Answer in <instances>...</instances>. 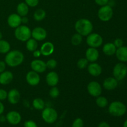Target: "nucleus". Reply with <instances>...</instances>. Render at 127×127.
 I'll return each mask as SVG.
<instances>
[{"label": "nucleus", "instance_id": "obj_11", "mask_svg": "<svg viewBox=\"0 0 127 127\" xmlns=\"http://www.w3.org/2000/svg\"><path fill=\"white\" fill-rule=\"evenodd\" d=\"M47 33L44 28L41 27H37L33 29L31 32V37L37 41H42L46 38Z\"/></svg>", "mask_w": 127, "mask_h": 127}, {"label": "nucleus", "instance_id": "obj_17", "mask_svg": "<svg viewBox=\"0 0 127 127\" xmlns=\"http://www.w3.org/2000/svg\"><path fill=\"white\" fill-rule=\"evenodd\" d=\"M88 73L93 76H99L100 75L102 72V68L101 66L98 63L93 62V63H90L88 66Z\"/></svg>", "mask_w": 127, "mask_h": 127}, {"label": "nucleus", "instance_id": "obj_39", "mask_svg": "<svg viewBox=\"0 0 127 127\" xmlns=\"http://www.w3.org/2000/svg\"><path fill=\"white\" fill-rule=\"evenodd\" d=\"M94 1H95V2L97 4L100 6L108 4L109 2V0H94Z\"/></svg>", "mask_w": 127, "mask_h": 127}, {"label": "nucleus", "instance_id": "obj_26", "mask_svg": "<svg viewBox=\"0 0 127 127\" xmlns=\"http://www.w3.org/2000/svg\"><path fill=\"white\" fill-rule=\"evenodd\" d=\"M10 49H11V45L7 41L2 39L0 40V53L6 54L9 52Z\"/></svg>", "mask_w": 127, "mask_h": 127}, {"label": "nucleus", "instance_id": "obj_33", "mask_svg": "<svg viewBox=\"0 0 127 127\" xmlns=\"http://www.w3.org/2000/svg\"><path fill=\"white\" fill-rule=\"evenodd\" d=\"M57 62L55 59H50L49 60L47 61L46 63V65H47V68H49L50 69H55L57 66Z\"/></svg>", "mask_w": 127, "mask_h": 127}, {"label": "nucleus", "instance_id": "obj_18", "mask_svg": "<svg viewBox=\"0 0 127 127\" xmlns=\"http://www.w3.org/2000/svg\"><path fill=\"white\" fill-rule=\"evenodd\" d=\"M55 50L54 45L50 42H46L43 43L41 47L40 51L41 54L43 56H50L53 53Z\"/></svg>", "mask_w": 127, "mask_h": 127}, {"label": "nucleus", "instance_id": "obj_16", "mask_svg": "<svg viewBox=\"0 0 127 127\" xmlns=\"http://www.w3.org/2000/svg\"><path fill=\"white\" fill-rule=\"evenodd\" d=\"M21 98V94L19 91L16 89H12L7 93V99L9 102L11 104H17Z\"/></svg>", "mask_w": 127, "mask_h": 127}, {"label": "nucleus", "instance_id": "obj_1", "mask_svg": "<svg viewBox=\"0 0 127 127\" xmlns=\"http://www.w3.org/2000/svg\"><path fill=\"white\" fill-rule=\"evenodd\" d=\"M24 60V55L19 50L9 51L6 53L4 62L10 67H16L21 64Z\"/></svg>", "mask_w": 127, "mask_h": 127}, {"label": "nucleus", "instance_id": "obj_21", "mask_svg": "<svg viewBox=\"0 0 127 127\" xmlns=\"http://www.w3.org/2000/svg\"><path fill=\"white\" fill-rule=\"evenodd\" d=\"M14 76L11 71H4L0 73V84L2 85H7L11 83L13 80Z\"/></svg>", "mask_w": 127, "mask_h": 127}, {"label": "nucleus", "instance_id": "obj_28", "mask_svg": "<svg viewBox=\"0 0 127 127\" xmlns=\"http://www.w3.org/2000/svg\"><path fill=\"white\" fill-rule=\"evenodd\" d=\"M46 12L42 9H38L33 14V18L37 21H42L45 18Z\"/></svg>", "mask_w": 127, "mask_h": 127}, {"label": "nucleus", "instance_id": "obj_31", "mask_svg": "<svg viewBox=\"0 0 127 127\" xmlns=\"http://www.w3.org/2000/svg\"><path fill=\"white\" fill-rule=\"evenodd\" d=\"M88 63H89V62H88V60L86 58H81L77 62V66L78 67V68L81 69H84V68L88 67Z\"/></svg>", "mask_w": 127, "mask_h": 127}, {"label": "nucleus", "instance_id": "obj_44", "mask_svg": "<svg viewBox=\"0 0 127 127\" xmlns=\"http://www.w3.org/2000/svg\"><path fill=\"white\" fill-rule=\"evenodd\" d=\"M6 121V116L3 115L2 114L0 115V122L4 123Z\"/></svg>", "mask_w": 127, "mask_h": 127}, {"label": "nucleus", "instance_id": "obj_22", "mask_svg": "<svg viewBox=\"0 0 127 127\" xmlns=\"http://www.w3.org/2000/svg\"><path fill=\"white\" fill-rule=\"evenodd\" d=\"M115 55L117 59L122 63L127 62V46H122L117 48Z\"/></svg>", "mask_w": 127, "mask_h": 127}, {"label": "nucleus", "instance_id": "obj_14", "mask_svg": "<svg viewBox=\"0 0 127 127\" xmlns=\"http://www.w3.org/2000/svg\"><path fill=\"white\" fill-rule=\"evenodd\" d=\"M31 67L32 69L37 73H42L47 69L46 63L40 60H34L31 63Z\"/></svg>", "mask_w": 127, "mask_h": 127}, {"label": "nucleus", "instance_id": "obj_24", "mask_svg": "<svg viewBox=\"0 0 127 127\" xmlns=\"http://www.w3.org/2000/svg\"><path fill=\"white\" fill-rule=\"evenodd\" d=\"M16 11H17V14H18L21 17H23L28 14L29 9L28 5L26 2H22L17 4Z\"/></svg>", "mask_w": 127, "mask_h": 127}, {"label": "nucleus", "instance_id": "obj_34", "mask_svg": "<svg viewBox=\"0 0 127 127\" xmlns=\"http://www.w3.org/2000/svg\"><path fill=\"white\" fill-rule=\"evenodd\" d=\"M84 127V122L81 118H76L73 121L71 127Z\"/></svg>", "mask_w": 127, "mask_h": 127}, {"label": "nucleus", "instance_id": "obj_43", "mask_svg": "<svg viewBox=\"0 0 127 127\" xmlns=\"http://www.w3.org/2000/svg\"><path fill=\"white\" fill-rule=\"evenodd\" d=\"M4 111V105L0 101V115L3 114Z\"/></svg>", "mask_w": 127, "mask_h": 127}, {"label": "nucleus", "instance_id": "obj_46", "mask_svg": "<svg viewBox=\"0 0 127 127\" xmlns=\"http://www.w3.org/2000/svg\"><path fill=\"white\" fill-rule=\"evenodd\" d=\"M124 127H127V120H125V122H124Z\"/></svg>", "mask_w": 127, "mask_h": 127}, {"label": "nucleus", "instance_id": "obj_29", "mask_svg": "<svg viewBox=\"0 0 127 127\" xmlns=\"http://www.w3.org/2000/svg\"><path fill=\"white\" fill-rule=\"evenodd\" d=\"M96 105L100 108H105L108 105V100L104 96H98L95 100Z\"/></svg>", "mask_w": 127, "mask_h": 127}, {"label": "nucleus", "instance_id": "obj_35", "mask_svg": "<svg viewBox=\"0 0 127 127\" xmlns=\"http://www.w3.org/2000/svg\"><path fill=\"white\" fill-rule=\"evenodd\" d=\"M25 2L28 5L29 7H35L38 4L39 0H25Z\"/></svg>", "mask_w": 127, "mask_h": 127}, {"label": "nucleus", "instance_id": "obj_2", "mask_svg": "<svg viewBox=\"0 0 127 127\" xmlns=\"http://www.w3.org/2000/svg\"><path fill=\"white\" fill-rule=\"evenodd\" d=\"M74 28L77 33L82 36H88L93 32V25L88 19H80L76 22Z\"/></svg>", "mask_w": 127, "mask_h": 127}, {"label": "nucleus", "instance_id": "obj_5", "mask_svg": "<svg viewBox=\"0 0 127 127\" xmlns=\"http://www.w3.org/2000/svg\"><path fill=\"white\" fill-rule=\"evenodd\" d=\"M42 118L46 123L53 124L58 119V113L55 109L51 107H46L42 110Z\"/></svg>", "mask_w": 127, "mask_h": 127}, {"label": "nucleus", "instance_id": "obj_23", "mask_svg": "<svg viewBox=\"0 0 127 127\" xmlns=\"http://www.w3.org/2000/svg\"><path fill=\"white\" fill-rule=\"evenodd\" d=\"M116 50V47L114 45V43H111V42L105 43L102 48V51L107 56H112L115 55Z\"/></svg>", "mask_w": 127, "mask_h": 127}, {"label": "nucleus", "instance_id": "obj_25", "mask_svg": "<svg viewBox=\"0 0 127 127\" xmlns=\"http://www.w3.org/2000/svg\"><path fill=\"white\" fill-rule=\"evenodd\" d=\"M38 48V42L34 38H29L26 42V48L29 52L36 50Z\"/></svg>", "mask_w": 127, "mask_h": 127}, {"label": "nucleus", "instance_id": "obj_10", "mask_svg": "<svg viewBox=\"0 0 127 127\" xmlns=\"http://www.w3.org/2000/svg\"><path fill=\"white\" fill-rule=\"evenodd\" d=\"M6 121L12 125H18L22 120L21 115L18 112L12 110L6 114Z\"/></svg>", "mask_w": 127, "mask_h": 127}, {"label": "nucleus", "instance_id": "obj_36", "mask_svg": "<svg viewBox=\"0 0 127 127\" xmlns=\"http://www.w3.org/2000/svg\"><path fill=\"white\" fill-rule=\"evenodd\" d=\"M7 92L3 89H0V101L7 99Z\"/></svg>", "mask_w": 127, "mask_h": 127}, {"label": "nucleus", "instance_id": "obj_37", "mask_svg": "<svg viewBox=\"0 0 127 127\" xmlns=\"http://www.w3.org/2000/svg\"><path fill=\"white\" fill-rule=\"evenodd\" d=\"M24 127H38V126L34 121L29 120L25 122Z\"/></svg>", "mask_w": 127, "mask_h": 127}, {"label": "nucleus", "instance_id": "obj_20", "mask_svg": "<svg viewBox=\"0 0 127 127\" xmlns=\"http://www.w3.org/2000/svg\"><path fill=\"white\" fill-rule=\"evenodd\" d=\"M118 86V81L113 77L106 78L103 83V87L104 89L108 91L114 90Z\"/></svg>", "mask_w": 127, "mask_h": 127}, {"label": "nucleus", "instance_id": "obj_12", "mask_svg": "<svg viewBox=\"0 0 127 127\" xmlns=\"http://www.w3.org/2000/svg\"><path fill=\"white\" fill-rule=\"evenodd\" d=\"M26 78L27 83L32 86L38 85L40 81V77L38 73L33 70L29 71L27 73Z\"/></svg>", "mask_w": 127, "mask_h": 127}, {"label": "nucleus", "instance_id": "obj_7", "mask_svg": "<svg viewBox=\"0 0 127 127\" xmlns=\"http://www.w3.org/2000/svg\"><path fill=\"white\" fill-rule=\"evenodd\" d=\"M127 75V66L122 62L117 63L113 69V76L117 81H122Z\"/></svg>", "mask_w": 127, "mask_h": 127}, {"label": "nucleus", "instance_id": "obj_13", "mask_svg": "<svg viewBox=\"0 0 127 127\" xmlns=\"http://www.w3.org/2000/svg\"><path fill=\"white\" fill-rule=\"evenodd\" d=\"M7 22L9 27L16 29L22 24V17L18 14H11L7 17Z\"/></svg>", "mask_w": 127, "mask_h": 127}, {"label": "nucleus", "instance_id": "obj_3", "mask_svg": "<svg viewBox=\"0 0 127 127\" xmlns=\"http://www.w3.org/2000/svg\"><path fill=\"white\" fill-rule=\"evenodd\" d=\"M109 114L114 117H122L126 113L127 107L120 101H114L109 105Z\"/></svg>", "mask_w": 127, "mask_h": 127}, {"label": "nucleus", "instance_id": "obj_41", "mask_svg": "<svg viewBox=\"0 0 127 127\" xmlns=\"http://www.w3.org/2000/svg\"><path fill=\"white\" fill-rule=\"evenodd\" d=\"M41 55L42 54H41L40 51L38 50L37 49L33 52V56L35 57V58H38V57H40Z\"/></svg>", "mask_w": 127, "mask_h": 127}, {"label": "nucleus", "instance_id": "obj_4", "mask_svg": "<svg viewBox=\"0 0 127 127\" xmlns=\"http://www.w3.org/2000/svg\"><path fill=\"white\" fill-rule=\"evenodd\" d=\"M31 32L30 28L25 25H21L14 31L15 37L21 42H27L31 37Z\"/></svg>", "mask_w": 127, "mask_h": 127}, {"label": "nucleus", "instance_id": "obj_8", "mask_svg": "<svg viewBox=\"0 0 127 127\" xmlns=\"http://www.w3.org/2000/svg\"><path fill=\"white\" fill-rule=\"evenodd\" d=\"M86 43L90 47L98 48L103 43V38L97 33H91L87 36Z\"/></svg>", "mask_w": 127, "mask_h": 127}, {"label": "nucleus", "instance_id": "obj_27", "mask_svg": "<svg viewBox=\"0 0 127 127\" xmlns=\"http://www.w3.org/2000/svg\"><path fill=\"white\" fill-rule=\"evenodd\" d=\"M32 105L36 110H43L45 108V102L41 98H35L32 102Z\"/></svg>", "mask_w": 127, "mask_h": 127}, {"label": "nucleus", "instance_id": "obj_30", "mask_svg": "<svg viewBox=\"0 0 127 127\" xmlns=\"http://www.w3.org/2000/svg\"><path fill=\"white\" fill-rule=\"evenodd\" d=\"M83 41V36L77 33L73 35L71 37V43L73 45H79Z\"/></svg>", "mask_w": 127, "mask_h": 127}, {"label": "nucleus", "instance_id": "obj_45", "mask_svg": "<svg viewBox=\"0 0 127 127\" xmlns=\"http://www.w3.org/2000/svg\"><path fill=\"white\" fill-rule=\"evenodd\" d=\"M29 22V19L26 16H23L22 17V23L27 24Z\"/></svg>", "mask_w": 127, "mask_h": 127}, {"label": "nucleus", "instance_id": "obj_19", "mask_svg": "<svg viewBox=\"0 0 127 127\" xmlns=\"http://www.w3.org/2000/svg\"><path fill=\"white\" fill-rule=\"evenodd\" d=\"M46 82L50 86H56L59 82L58 74L55 71L50 72L46 76Z\"/></svg>", "mask_w": 127, "mask_h": 127}, {"label": "nucleus", "instance_id": "obj_9", "mask_svg": "<svg viewBox=\"0 0 127 127\" xmlns=\"http://www.w3.org/2000/svg\"><path fill=\"white\" fill-rule=\"evenodd\" d=\"M88 93L93 97H97L100 95L102 93V86L97 81H93L88 84L87 87Z\"/></svg>", "mask_w": 127, "mask_h": 127}, {"label": "nucleus", "instance_id": "obj_42", "mask_svg": "<svg viewBox=\"0 0 127 127\" xmlns=\"http://www.w3.org/2000/svg\"><path fill=\"white\" fill-rule=\"evenodd\" d=\"M97 127H110L109 124L108 123H107L106 122H101L100 123H99V124L98 125Z\"/></svg>", "mask_w": 127, "mask_h": 127}, {"label": "nucleus", "instance_id": "obj_47", "mask_svg": "<svg viewBox=\"0 0 127 127\" xmlns=\"http://www.w3.org/2000/svg\"><path fill=\"white\" fill-rule=\"evenodd\" d=\"M2 32L0 31V40H2Z\"/></svg>", "mask_w": 127, "mask_h": 127}, {"label": "nucleus", "instance_id": "obj_15", "mask_svg": "<svg viewBox=\"0 0 127 127\" xmlns=\"http://www.w3.org/2000/svg\"><path fill=\"white\" fill-rule=\"evenodd\" d=\"M99 57V52L98 50L95 48L89 47L86 52V58L88 62H96Z\"/></svg>", "mask_w": 127, "mask_h": 127}, {"label": "nucleus", "instance_id": "obj_38", "mask_svg": "<svg viewBox=\"0 0 127 127\" xmlns=\"http://www.w3.org/2000/svg\"><path fill=\"white\" fill-rule=\"evenodd\" d=\"M114 45L117 48H120V47L124 46V41L121 38H116V39L114 40Z\"/></svg>", "mask_w": 127, "mask_h": 127}, {"label": "nucleus", "instance_id": "obj_6", "mask_svg": "<svg viewBox=\"0 0 127 127\" xmlns=\"http://www.w3.org/2000/svg\"><path fill=\"white\" fill-rule=\"evenodd\" d=\"M114 11L113 9L110 5H105L101 6L97 12V16L99 19L103 22L109 21L113 17Z\"/></svg>", "mask_w": 127, "mask_h": 127}, {"label": "nucleus", "instance_id": "obj_40", "mask_svg": "<svg viewBox=\"0 0 127 127\" xmlns=\"http://www.w3.org/2000/svg\"><path fill=\"white\" fill-rule=\"evenodd\" d=\"M6 64L5 63V62H4V61H0V73L4 71L5 69H6Z\"/></svg>", "mask_w": 127, "mask_h": 127}, {"label": "nucleus", "instance_id": "obj_32", "mask_svg": "<svg viewBox=\"0 0 127 127\" xmlns=\"http://www.w3.org/2000/svg\"><path fill=\"white\" fill-rule=\"evenodd\" d=\"M49 95L52 98H57L60 95V91L56 86L52 87L49 91Z\"/></svg>", "mask_w": 127, "mask_h": 127}]
</instances>
